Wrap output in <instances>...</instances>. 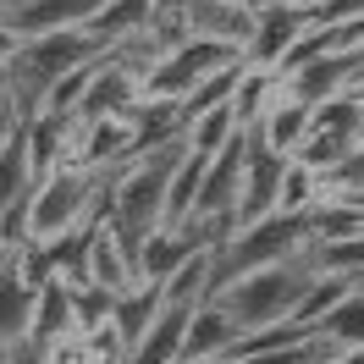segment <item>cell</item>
Wrapping results in <instances>:
<instances>
[{
    "label": "cell",
    "instance_id": "cell-1",
    "mask_svg": "<svg viewBox=\"0 0 364 364\" xmlns=\"http://www.w3.org/2000/svg\"><path fill=\"white\" fill-rule=\"evenodd\" d=\"M309 249V227H304V215H265V221H254V227H237L227 232L215 249H210V293H221L227 282L249 271H265V265H282V259H298V254Z\"/></svg>",
    "mask_w": 364,
    "mask_h": 364
},
{
    "label": "cell",
    "instance_id": "cell-2",
    "mask_svg": "<svg viewBox=\"0 0 364 364\" xmlns=\"http://www.w3.org/2000/svg\"><path fill=\"white\" fill-rule=\"evenodd\" d=\"M309 282H315V271L298 254V259H282V265L237 276V282H227L221 293H210V298L232 315L237 331H259V326H276V320H293L298 298L309 293Z\"/></svg>",
    "mask_w": 364,
    "mask_h": 364
},
{
    "label": "cell",
    "instance_id": "cell-3",
    "mask_svg": "<svg viewBox=\"0 0 364 364\" xmlns=\"http://www.w3.org/2000/svg\"><path fill=\"white\" fill-rule=\"evenodd\" d=\"M282 94H293L298 105H331L342 94H353L364 83V50H337V55H315V61H304L298 72L287 77H276Z\"/></svg>",
    "mask_w": 364,
    "mask_h": 364
},
{
    "label": "cell",
    "instance_id": "cell-4",
    "mask_svg": "<svg viewBox=\"0 0 364 364\" xmlns=\"http://www.w3.org/2000/svg\"><path fill=\"white\" fill-rule=\"evenodd\" d=\"M243 166H249V138L237 133L215 160H205V182H199L193 221H205V227H215V232H232V210H237V193H243Z\"/></svg>",
    "mask_w": 364,
    "mask_h": 364
},
{
    "label": "cell",
    "instance_id": "cell-5",
    "mask_svg": "<svg viewBox=\"0 0 364 364\" xmlns=\"http://www.w3.org/2000/svg\"><path fill=\"white\" fill-rule=\"evenodd\" d=\"M309 28H315V11H293V6L265 0V6L254 11V33H249V45H243V61L259 67V72H276L282 55H287Z\"/></svg>",
    "mask_w": 364,
    "mask_h": 364
},
{
    "label": "cell",
    "instance_id": "cell-6",
    "mask_svg": "<svg viewBox=\"0 0 364 364\" xmlns=\"http://www.w3.org/2000/svg\"><path fill=\"white\" fill-rule=\"evenodd\" d=\"M237 326L232 315L215 304V298H199L193 309H188V337H182V359L188 364H227L232 348H237Z\"/></svg>",
    "mask_w": 364,
    "mask_h": 364
},
{
    "label": "cell",
    "instance_id": "cell-7",
    "mask_svg": "<svg viewBox=\"0 0 364 364\" xmlns=\"http://www.w3.org/2000/svg\"><path fill=\"white\" fill-rule=\"evenodd\" d=\"M100 11V0H17L6 28L17 39H45V33H67V28H83Z\"/></svg>",
    "mask_w": 364,
    "mask_h": 364
},
{
    "label": "cell",
    "instance_id": "cell-8",
    "mask_svg": "<svg viewBox=\"0 0 364 364\" xmlns=\"http://www.w3.org/2000/svg\"><path fill=\"white\" fill-rule=\"evenodd\" d=\"M28 342H39L45 353L55 348H67L77 342V326H72V287L67 282H39V293H33V326H28Z\"/></svg>",
    "mask_w": 364,
    "mask_h": 364
},
{
    "label": "cell",
    "instance_id": "cell-9",
    "mask_svg": "<svg viewBox=\"0 0 364 364\" xmlns=\"http://www.w3.org/2000/svg\"><path fill=\"white\" fill-rule=\"evenodd\" d=\"M309 127H315V111H309V105H298L293 94H276V100H271V111L259 116L249 133L259 138V144H265L271 155L293 160V155H298V144L309 138Z\"/></svg>",
    "mask_w": 364,
    "mask_h": 364
},
{
    "label": "cell",
    "instance_id": "cell-10",
    "mask_svg": "<svg viewBox=\"0 0 364 364\" xmlns=\"http://www.w3.org/2000/svg\"><path fill=\"white\" fill-rule=\"evenodd\" d=\"M182 337H188V309L182 304H160V315L122 353V364H182Z\"/></svg>",
    "mask_w": 364,
    "mask_h": 364
},
{
    "label": "cell",
    "instance_id": "cell-11",
    "mask_svg": "<svg viewBox=\"0 0 364 364\" xmlns=\"http://www.w3.org/2000/svg\"><path fill=\"white\" fill-rule=\"evenodd\" d=\"M33 282L23 276L17 265V254H6L0 259V348H11V342L28 337V326H33Z\"/></svg>",
    "mask_w": 364,
    "mask_h": 364
},
{
    "label": "cell",
    "instance_id": "cell-12",
    "mask_svg": "<svg viewBox=\"0 0 364 364\" xmlns=\"http://www.w3.org/2000/svg\"><path fill=\"white\" fill-rule=\"evenodd\" d=\"M160 287H144V282H133L127 293H116V309H111V337H116V348L127 353L144 331H149V320L160 315Z\"/></svg>",
    "mask_w": 364,
    "mask_h": 364
},
{
    "label": "cell",
    "instance_id": "cell-13",
    "mask_svg": "<svg viewBox=\"0 0 364 364\" xmlns=\"http://www.w3.org/2000/svg\"><path fill=\"white\" fill-rule=\"evenodd\" d=\"M237 133H243V127H237V116H232L227 105H215V111L188 116V127H182V149H188V155H199V160H215Z\"/></svg>",
    "mask_w": 364,
    "mask_h": 364
},
{
    "label": "cell",
    "instance_id": "cell-14",
    "mask_svg": "<svg viewBox=\"0 0 364 364\" xmlns=\"http://www.w3.org/2000/svg\"><path fill=\"white\" fill-rule=\"evenodd\" d=\"M89 287H105V293H127L133 287V265H127V254L116 249V237L105 227L89 232V276H83Z\"/></svg>",
    "mask_w": 364,
    "mask_h": 364
},
{
    "label": "cell",
    "instance_id": "cell-15",
    "mask_svg": "<svg viewBox=\"0 0 364 364\" xmlns=\"http://www.w3.org/2000/svg\"><path fill=\"white\" fill-rule=\"evenodd\" d=\"M304 227H309V243H342V237H364V215L348 199H315L304 210Z\"/></svg>",
    "mask_w": 364,
    "mask_h": 364
},
{
    "label": "cell",
    "instance_id": "cell-16",
    "mask_svg": "<svg viewBox=\"0 0 364 364\" xmlns=\"http://www.w3.org/2000/svg\"><path fill=\"white\" fill-rule=\"evenodd\" d=\"M304 265L315 276H342V282H364V237H342V243H309Z\"/></svg>",
    "mask_w": 364,
    "mask_h": 364
},
{
    "label": "cell",
    "instance_id": "cell-17",
    "mask_svg": "<svg viewBox=\"0 0 364 364\" xmlns=\"http://www.w3.org/2000/svg\"><path fill=\"white\" fill-rule=\"evenodd\" d=\"M282 94V83H276V72H259V67H243V77H237V89H232L227 111L237 116V127H254L259 116L271 111V100Z\"/></svg>",
    "mask_w": 364,
    "mask_h": 364
},
{
    "label": "cell",
    "instance_id": "cell-18",
    "mask_svg": "<svg viewBox=\"0 0 364 364\" xmlns=\"http://www.w3.org/2000/svg\"><path fill=\"white\" fill-rule=\"evenodd\" d=\"M315 337H320V342H331L337 353H348V348H364V293H359V287H353V293L342 298L331 315L320 320Z\"/></svg>",
    "mask_w": 364,
    "mask_h": 364
},
{
    "label": "cell",
    "instance_id": "cell-19",
    "mask_svg": "<svg viewBox=\"0 0 364 364\" xmlns=\"http://www.w3.org/2000/svg\"><path fill=\"white\" fill-rule=\"evenodd\" d=\"M348 293H353V282H342V276H315V282H309V293L298 298L293 320L304 326V331H315V326H320L326 315H331V309H337V304H342Z\"/></svg>",
    "mask_w": 364,
    "mask_h": 364
},
{
    "label": "cell",
    "instance_id": "cell-20",
    "mask_svg": "<svg viewBox=\"0 0 364 364\" xmlns=\"http://www.w3.org/2000/svg\"><path fill=\"white\" fill-rule=\"evenodd\" d=\"M315 199H326V193H320V177L309 171V166L287 160V171H282V188H276V210H282V215H304V210L315 205Z\"/></svg>",
    "mask_w": 364,
    "mask_h": 364
},
{
    "label": "cell",
    "instance_id": "cell-21",
    "mask_svg": "<svg viewBox=\"0 0 364 364\" xmlns=\"http://www.w3.org/2000/svg\"><path fill=\"white\" fill-rule=\"evenodd\" d=\"M243 67H249V61H232V67L210 72L205 83L188 94V100H182V116H199V111H215V105H227L232 89H237V77H243Z\"/></svg>",
    "mask_w": 364,
    "mask_h": 364
},
{
    "label": "cell",
    "instance_id": "cell-22",
    "mask_svg": "<svg viewBox=\"0 0 364 364\" xmlns=\"http://www.w3.org/2000/svg\"><path fill=\"white\" fill-rule=\"evenodd\" d=\"M0 364H50V353L39 348V342H11V348H0Z\"/></svg>",
    "mask_w": 364,
    "mask_h": 364
},
{
    "label": "cell",
    "instance_id": "cell-23",
    "mask_svg": "<svg viewBox=\"0 0 364 364\" xmlns=\"http://www.w3.org/2000/svg\"><path fill=\"white\" fill-rule=\"evenodd\" d=\"M17 50H23V39H17V33H11V28L0 23V72L11 67V55H17Z\"/></svg>",
    "mask_w": 364,
    "mask_h": 364
},
{
    "label": "cell",
    "instance_id": "cell-24",
    "mask_svg": "<svg viewBox=\"0 0 364 364\" xmlns=\"http://www.w3.org/2000/svg\"><path fill=\"white\" fill-rule=\"evenodd\" d=\"M17 133H23V122H0V155L17 144Z\"/></svg>",
    "mask_w": 364,
    "mask_h": 364
},
{
    "label": "cell",
    "instance_id": "cell-25",
    "mask_svg": "<svg viewBox=\"0 0 364 364\" xmlns=\"http://www.w3.org/2000/svg\"><path fill=\"white\" fill-rule=\"evenodd\" d=\"M331 364H364V348H348V353H331Z\"/></svg>",
    "mask_w": 364,
    "mask_h": 364
},
{
    "label": "cell",
    "instance_id": "cell-26",
    "mask_svg": "<svg viewBox=\"0 0 364 364\" xmlns=\"http://www.w3.org/2000/svg\"><path fill=\"white\" fill-rule=\"evenodd\" d=\"M0 122H17V116H11V100H6V72H0Z\"/></svg>",
    "mask_w": 364,
    "mask_h": 364
},
{
    "label": "cell",
    "instance_id": "cell-27",
    "mask_svg": "<svg viewBox=\"0 0 364 364\" xmlns=\"http://www.w3.org/2000/svg\"><path fill=\"white\" fill-rule=\"evenodd\" d=\"M276 6H293V11H315L320 0H276Z\"/></svg>",
    "mask_w": 364,
    "mask_h": 364
},
{
    "label": "cell",
    "instance_id": "cell-28",
    "mask_svg": "<svg viewBox=\"0 0 364 364\" xmlns=\"http://www.w3.org/2000/svg\"><path fill=\"white\" fill-rule=\"evenodd\" d=\"M11 6H17V0H0V23H6V17H11Z\"/></svg>",
    "mask_w": 364,
    "mask_h": 364
},
{
    "label": "cell",
    "instance_id": "cell-29",
    "mask_svg": "<svg viewBox=\"0 0 364 364\" xmlns=\"http://www.w3.org/2000/svg\"><path fill=\"white\" fill-rule=\"evenodd\" d=\"M348 205H353V210H359V215H364V193H353V199H348Z\"/></svg>",
    "mask_w": 364,
    "mask_h": 364
},
{
    "label": "cell",
    "instance_id": "cell-30",
    "mask_svg": "<svg viewBox=\"0 0 364 364\" xmlns=\"http://www.w3.org/2000/svg\"><path fill=\"white\" fill-rule=\"evenodd\" d=\"M359 293H364V282H359Z\"/></svg>",
    "mask_w": 364,
    "mask_h": 364
},
{
    "label": "cell",
    "instance_id": "cell-31",
    "mask_svg": "<svg viewBox=\"0 0 364 364\" xmlns=\"http://www.w3.org/2000/svg\"><path fill=\"white\" fill-rule=\"evenodd\" d=\"M182 364H188V359H182Z\"/></svg>",
    "mask_w": 364,
    "mask_h": 364
}]
</instances>
